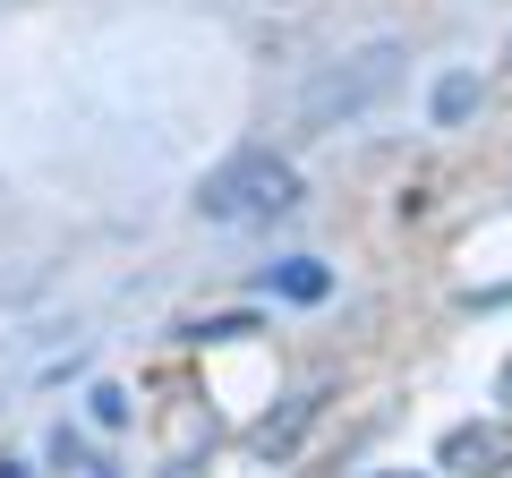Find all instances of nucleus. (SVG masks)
I'll return each instance as SVG.
<instances>
[{
    "label": "nucleus",
    "instance_id": "1",
    "mask_svg": "<svg viewBox=\"0 0 512 478\" xmlns=\"http://www.w3.org/2000/svg\"><path fill=\"white\" fill-rule=\"evenodd\" d=\"M402 43L393 35H376L367 43V52H350V60H333L325 77H316L308 94H299V120H308V129H333V120H359V111H376L384 94L402 86Z\"/></svg>",
    "mask_w": 512,
    "mask_h": 478
},
{
    "label": "nucleus",
    "instance_id": "2",
    "mask_svg": "<svg viewBox=\"0 0 512 478\" xmlns=\"http://www.w3.org/2000/svg\"><path fill=\"white\" fill-rule=\"evenodd\" d=\"M299 205V171L282 163V154H231L222 171H205L197 188V214L205 222H265V214H291Z\"/></svg>",
    "mask_w": 512,
    "mask_h": 478
},
{
    "label": "nucleus",
    "instance_id": "3",
    "mask_svg": "<svg viewBox=\"0 0 512 478\" xmlns=\"http://www.w3.org/2000/svg\"><path fill=\"white\" fill-rule=\"evenodd\" d=\"M436 461L453 478H512V419H478V427H453L436 444Z\"/></svg>",
    "mask_w": 512,
    "mask_h": 478
},
{
    "label": "nucleus",
    "instance_id": "4",
    "mask_svg": "<svg viewBox=\"0 0 512 478\" xmlns=\"http://www.w3.org/2000/svg\"><path fill=\"white\" fill-rule=\"evenodd\" d=\"M308 419H316V393H299V402L282 410V419H265V427H256V436H248V453H256V461L291 453V444H299V427H308Z\"/></svg>",
    "mask_w": 512,
    "mask_h": 478
},
{
    "label": "nucleus",
    "instance_id": "5",
    "mask_svg": "<svg viewBox=\"0 0 512 478\" xmlns=\"http://www.w3.org/2000/svg\"><path fill=\"white\" fill-rule=\"evenodd\" d=\"M274 291H282V299H325L333 274H325V265H308V257H291V265L274 274Z\"/></svg>",
    "mask_w": 512,
    "mask_h": 478
},
{
    "label": "nucleus",
    "instance_id": "6",
    "mask_svg": "<svg viewBox=\"0 0 512 478\" xmlns=\"http://www.w3.org/2000/svg\"><path fill=\"white\" fill-rule=\"evenodd\" d=\"M470 103H478V77H444L436 86V120H461Z\"/></svg>",
    "mask_w": 512,
    "mask_h": 478
},
{
    "label": "nucleus",
    "instance_id": "7",
    "mask_svg": "<svg viewBox=\"0 0 512 478\" xmlns=\"http://www.w3.org/2000/svg\"><path fill=\"white\" fill-rule=\"evenodd\" d=\"M197 342H239V333H256V316H205V325H188Z\"/></svg>",
    "mask_w": 512,
    "mask_h": 478
},
{
    "label": "nucleus",
    "instance_id": "8",
    "mask_svg": "<svg viewBox=\"0 0 512 478\" xmlns=\"http://www.w3.org/2000/svg\"><path fill=\"white\" fill-rule=\"evenodd\" d=\"M94 419H103V427H128V393H120V385H94Z\"/></svg>",
    "mask_w": 512,
    "mask_h": 478
},
{
    "label": "nucleus",
    "instance_id": "9",
    "mask_svg": "<svg viewBox=\"0 0 512 478\" xmlns=\"http://www.w3.org/2000/svg\"><path fill=\"white\" fill-rule=\"evenodd\" d=\"M52 461H60V470H86V444H77L69 427H52Z\"/></svg>",
    "mask_w": 512,
    "mask_h": 478
},
{
    "label": "nucleus",
    "instance_id": "10",
    "mask_svg": "<svg viewBox=\"0 0 512 478\" xmlns=\"http://www.w3.org/2000/svg\"><path fill=\"white\" fill-rule=\"evenodd\" d=\"M495 402H512V359H504V376H495Z\"/></svg>",
    "mask_w": 512,
    "mask_h": 478
},
{
    "label": "nucleus",
    "instance_id": "11",
    "mask_svg": "<svg viewBox=\"0 0 512 478\" xmlns=\"http://www.w3.org/2000/svg\"><path fill=\"white\" fill-rule=\"evenodd\" d=\"M0 478H26V470H9V461H0Z\"/></svg>",
    "mask_w": 512,
    "mask_h": 478
}]
</instances>
